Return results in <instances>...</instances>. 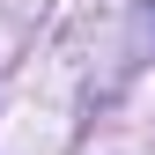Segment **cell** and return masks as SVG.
<instances>
[]
</instances>
